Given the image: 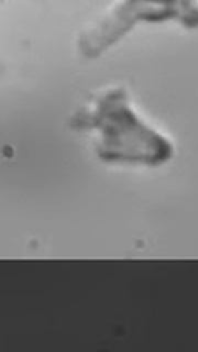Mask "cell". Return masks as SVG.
<instances>
[{
	"instance_id": "1",
	"label": "cell",
	"mask_w": 198,
	"mask_h": 352,
	"mask_svg": "<svg viewBox=\"0 0 198 352\" xmlns=\"http://www.w3.org/2000/svg\"><path fill=\"white\" fill-rule=\"evenodd\" d=\"M73 124L93 132L97 155L104 162L157 168L173 157V144L135 113L121 86L96 94Z\"/></svg>"
},
{
	"instance_id": "2",
	"label": "cell",
	"mask_w": 198,
	"mask_h": 352,
	"mask_svg": "<svg viewBox=\"0 0 198 352\" xmlns=\"http://www.w3.org/2000/svg\"><path fill=\"white\" fill-rule=\"evenodd\" d=\"M182 0H122L80 38V50L93 58L115 43L135 22H161L182 16Z\"/></svg>"
}]
</instances>
